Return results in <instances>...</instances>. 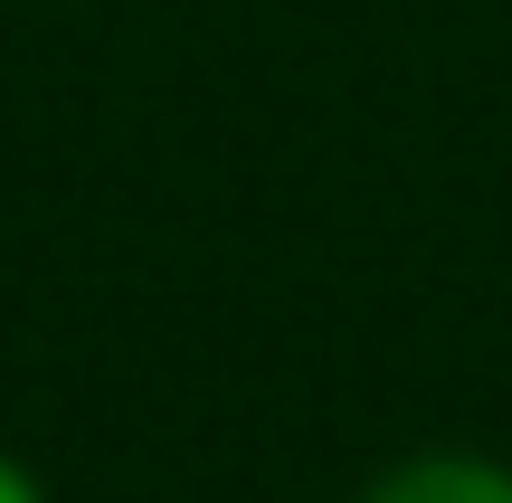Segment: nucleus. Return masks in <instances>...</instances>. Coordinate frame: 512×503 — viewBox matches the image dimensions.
Returning <instances> with one entry per match:
<instances>
[{"label": "nucleus", "instance_id": "obj_1", "mask_svg": "<svg viewBox=\"0 0 512 503\" xmlns=\"http://www.w3.org/2000/svg\"><path fill=\"white\" fill-rule=\"evenodd\" d=\"M351 503H512V456L418 447V456H399V466H380Z\"/></svg>", "mask_w": 512, "mask_h": 503}, {"label": "nucleus", "instance_id": "obj_2", "mask_svg": "<svg viewBox=\"0 0 512 503\" xmlns=\"http://www.w3.org/2000/svg\"><path fill=\"white\" fill-rule=\"evenodd\" d=\"M0 503H48L38 466H29V456H10V447H0Z\"/></svg>", "mask_w": 512, "mask_h": 503}]
</instances>
